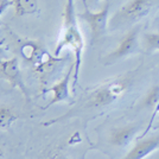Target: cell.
Returning <instances> with one entry per match:
<instances>
[{
	"instance_id": "6da1fadb",
	"label": "cell",
	"mask_w": 159,
	"mask_h": 159,
	"mask_svg": "<svg viewBox=\"0 0 159 159\" xmlns=\"http://www.w3.org/2000/svg\"><path fill=\"white\" fill-rule=\"evenodd\" d=\"M77 14L75 11V0H66L64 12H63V34L58 40L55 56H60L64 48H70L73 50L75 60H74V74H73V88L79 82L80 69L82 66V55L84 50V38L79 26Z\"/></svg>"
},
{
	"instance_id": "7a4b0ae2",
	"label": "cell",
	"mask_w": 159,
	"mask_h": 159,
	"mask_svg": "<svg viewBox=\"0 0 159 159\" xmlns=\"http://www.w3.org/2000/svg\"><path fill=\"white\" fill-rule=\"evenodd\" d=\"M19 52L23 58L32 66L33 73L39 79L42 90L47 88V83L56 74L58 66L66 60V57L51 55L43 44L36 40L21 42L19 45Z\"/></svg>"
},
{
	"instance_id": "3957f363",
	"label": "cell",
	"mask_w": 159,
	"mask_h": 159,
	"mask_svg": "<svg viewBox=\"0 0 159 159\" xmlns=\"http://www.w3.org/2000/svg\"><path fill=\"white\" fill-rule=\"evenodd\" d=\"M131 86V79L126 76H121L107 82L102 86L98 87L89 94L87 100V107H107L114 103L126 93L128 87Z\"/></svg>"
},
{
	"instance_id": "277c9868",
	"label": "cell",
	"mask_w": 159,
	"mask_h": 159,
	"mask_svg": "<svg viewBox=\"0 0 159 159\" xmlns=\"http://www.w3.org/2000/svg\"><path fill=\"white\" fill-rule=\"evenodd\" d=\"M156 0H129L112 17L109 26L116 29L145 18L153 10Z\"/></svg>"
},
{
	"instance_id": "5b68a950",
	"label": "cell",
	"mask_w": 159,
	"mask_h": 159,
	"mask_svg": "<svg viewBox=\"0 0 159 159\" xmlns=\"http://www.w3.org/2000/svg\"><path fill=\"white\" fill-rule=\"evenodd\" d=\"M83 4H84V10L77 17L79 19L83 20L86 24H88V26L90 29V34H92V44H95L107 32V29L109 25L108 17H109V11H111V1L105 0L103 6L96 12L92 11L88 7V4L86 1Z\"/></svg>"
},
{
	"instance_id": "8992f818",
	"label": "cell",
	"mask_w": 159,
	"mask_h": 159,
	"mask_svg": "<svg viewBox=\"0 0 159 159\" xmlns=\"http://www.w3.org/2000/svg\"><path fill=\"white\" fill-rule=\"evenodd\" d=\"M139 26H135L127 31L118 44V47L105 57V64H112L120 60H124L127 56H131L137 51L138 39H139Z\"/></svg>"
},
{
	"instance_id": "52a82bcc",
	"label": "cell",
	"mask_w": 159,
	"mask_h": 159,
	"mask_svg": "<svg viewBox=\"0 0 159 159\" xmlns=\"http://www.w3.org/2000/svg\"><path fill=\"white\" fill-rule=\"evenodd\" d=\"M0 79L7 81L13 88H19L26 100H29L30 95L23 81L18 57L8 58V60H0Z\"/></svg>"
},
{
	"instance_id": "ba28073f",
	"label": "cell",
	"mask_w": 159,
	"mask_h": 159,
	"mask_svg": "<svg viewBox=\"0 0 159 159\" xmlns=\"http://www.w3.org/2000/svg\"><path fill=\"white\" fill-rule=\"evenodd\" d=\"M74 74V62L73 64L70 66V68L68 69L66 74L64 75V77L62 80H60L58 82H56L52 87H47L44 90H42V95L47 93H52V99L50 100V102L48 103V106L45 108L53 106L56 103H60V102H64L70 99V80L73 77Z\"/></svg>"
},
{
	"instance_id": "9c48e42d",
	"label": "cell",
	"mask_w": 159,
	"mask_h": 159,
	"mask_svg": "<svg viewBox=\"0 0 159 159\" xmlns=\"http://www.w3.org/2000/svg\"><path fill=\"white\" fill-rule=\"evenodd\" d=\"M159 148V137H150L138 141L122 159H145Z\"/></svg>"
},
{
	"instance_id": "30bf717a",
	"label": "cell",
	"mask_w": 159,
	"mask_h": 159,
	"mask_svg": "<svg viewBox=\"0 0 159 159\" xmlns=\"http://www.w3.org/2000/svg\"><path fill=\"white\" fill-rule=\"evenodd\" d=\"M138 131L139 127L137 125H126L114 128L109 134V143L116 147H126L132 143Z\"/></svg>"
},
{
	"instance_id": "8fae6325",
	"label": "cell",
	"mask_w": 159,
	"mask_h": 159,
	"mask_svg": "<svg viewBox=\"0 0 159 159\" xmlns=\"http://www.w3.org/2000/svg\"><path fill=\"white\" fill-rule=\"evenodd\" d=\"M16 17H25L39 12L38 0H12Z\"/></svg>"
},
{
	"instance_id": "7c38bea8",
	"label": "cell",
	"mask_w": 159,
	"mask_h": 159,
	"mask_svg": "<svg viewBox=\"0 0 159 159\" xmlns=\"http://www.w3.org/2000/svg\"><path fill=\"white\" fill-rule=\"evenodd\" d=\"M20 118L12 107L7 105H0V129H7Z\"/></svg>"
},
{
	"instance_id": "4fadbf2b",
	"label": "cell",
	"mask_w": 159,
	"mask_h": 159,
	"mask_svg": "<svg viewBox=\"0 0 159 159\" xmlns=\"http://www.w3.org/2000/svg\"><path fill=\"white\" fill-rule=\"evenodd\" d=\"M143 106L148 107V108H154L156 111H158L159 106V86H153L147 93H146L144 101H143Z\"/></svg>"
},
{
	"instance_id": "5bb4252c",
	"label": "cell",
	"mask_w": 159,
	"mask_h": 159,
	"mask_svg": "<svg viewBox=\"0 0 159 159\" xmlns=\"http://www.w3.org/2000/svg\"><path fill=\"white\" fill-rule=\"evenodd\" d=\"M143 40H144V47H145L146 51H148V52L159 51V33H145L143 37Z\"/></svg>"
},
{
	"instance_id": "9a60e30c",
	"label": "cell",
	"mask_w": 159,
	"mask_h": 159,
	"mask_svg": "<svg viewBox=\"0 0 159 159\" xmlns=\"http://www.w3.org/2000/svg\"><path fill=\"white\" fill-rule=\"evenodd\" d=\"M11 5H13L12 0H1L0 1V16L4 13Z\"/></svg>"
},
{
	"instance_id": "2e32d148",
	"label": "cell",
	"mask_w": 159,
	"mask_h": 159,
	"mask_svg": "<svg viewBox=\"0 0 159 159\" xmlns=\"http://www.w3.org/2000/svg\"><path fill=\"white\" fill-rule=\"evenodd\" d=\"M87 4H89L90 6H95L96 4H99L101 0H84Z\"/></svg>"
},
{
	"instance_id": "e0dca14e",
	"label": "cell",
	"mask_w": 159,
	"mask_h": 159,
	"mask_svg": "<svg viewBox=\"0 0 159 159\" xmlns=\"http://www.w3.org/2000/svg\"><path fill=\"white\" fill-rule=\"evenodd\" d=\"M4 156H5V152H4V148L0 146V159H4Z\"/></svg>"
},
{
	"instance_id": "ac0fdd59",
	"label": "cell",
	"mask_w": 159,
	"mask_h": 159,
	"mask_svg": "<svg viewBox=\"0 0 159 159\" xmlns=\"http://www.w3.org/2000/svg\"><path fill=\"white\" fill-rule=\"evenodd\" d=\"M55 159H69V158H66V157H57V158Z\"/></svg>"
},
{
	"instance_id": "d6986e66",
	"label": "cell",
	"mask_w": 159,
	"mask_h": 159,
	"mask_svg": "<svg viewBox=\"0 0 159 159\" xmlns=\"http://www.w3.org/2000/svg\"><path fill=\"white\" fill-rule=\"evenodd\" d=\"M154 128H159V122H157V126L154 127Z\"/></svg>"
}]
</instances>
